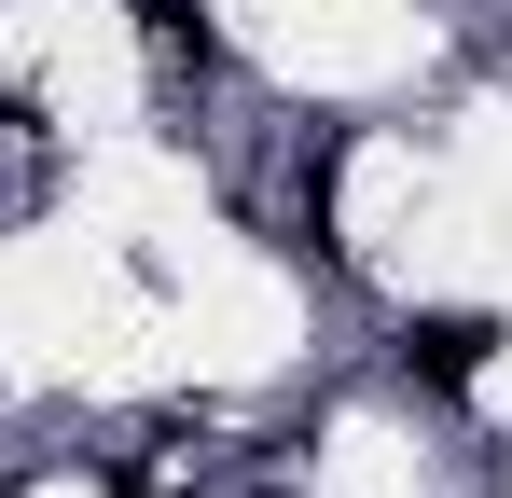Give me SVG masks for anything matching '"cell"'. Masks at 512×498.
I'll return each mask as SVG.
<instances>
[{"label": "cell", "instance_id": "1", "mask_svg": "<svg viewBox=\"0 0 512 498\" xmlns=\"http://www.w3.org/2000/svg\"><path fill=\"white\" fill-rule=\"evenodd\" d=\"M485 360H499V319H485V305H416V319H402V374H416V388H471Z\"/></svg>", "mask_w": 512, "mask_h": 498}, {"label": "cell", "instance_id": "2", "mask_svg": "<svg viewBox=\"0 0 512 498\" xmlns=\"http://www.w3.org/2000/svg\"><path fill=\"white\" fill-rule=\"evenodd\" d=\"M291 249L305 263H346V139H319V153L291 166Z\"/></svg>", "mask_w": 512, "mask_h": 498}, {"label": "cell", "instance_id": "3", "mask_svg": "<svg viewBox=\"0 0 512 498\" xmlns=\"http://www.w3.org/2000/svg\"><path fill=\"white\" fill-rule=\"evenodd\" d=\"M139 42H153V56H167V70H222V42H208V14H194V0H139Z\"/></svg>", "mask_w": 512, "mask_h": 498}, {"label": "cell", "instance_id": "4", "mask_svg": "<svg viewBox=\"0 0 512 498\" xmlns=\"http://www.w3.org/2000/svg\"><path fill=\"white\" fill-rule=\"evenodd\" d=\"M0 125H28V97H14V83H0Z\"/></svg>", "mask_w": 512, "mask_h": 498}]
</instances>
